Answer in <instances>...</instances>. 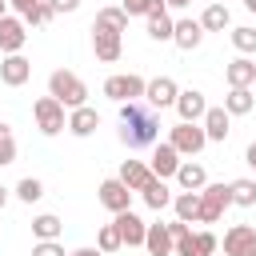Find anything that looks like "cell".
I'll return each mask as SVG.
<instances>
[{"instance_id": "1", "label": "cell", "mask_w": 256, "mask_h": 256, "mask_svg": "<svg viewBox=\"0 0 256 256\" xmlns=\"http://www.w3.org/2000/svg\"><path fill=\"white\" fill-rule=\"evenodd\" d=\"M120 124H124L120 128V140L128 148H148L160 136V116L152 108H144L140 100H124L120 104Z\"/></svg>"}, {"instance_id": "2", "label": "cell", "mask_w": 256, "mask_h": 256, "mask_svg": "<svg viewBox=\"0 0 256 256\" xmlns=\"http://www.w3.org/2000/svg\"><path fill=\"white\" fill-rule=\"evenodd\" d=\"M48 96H56L68 112L72 108H80V104H88V84L76 76V72H68V68H56L52 76H48Z\"/></svg>"}, {"instance_id": "3", "label": "cell", "mask_w": 256, "mask_h": 256, "mask_svg": "<svg viewBox=\"0 0 256 256\" xmlns=\"http://www.w3.org/2000/svg\"><path fill=\"white\" fill-rule=\"evenodd\" d=\"M68 108L56 100V96H40L36 104H32V116H36V128L44 132V136H56V132H64L68 128V116H64Z\"/></svg>"}, {"instance_id": "4", "label": "cell", "mask_w": 256, "mask_h": 256, "mask_svg": "<svg viewBox=\"0 0 256 256\" xmlns=\"http://www.w3.org/2000/svg\"><path fill=\"white\" fill-rule=\"evenodd\" d=\"M168 144H172L180 156H196V152H204L208 132H204V124H188V120H180V124L168 132Z\"/></svg>"}, {"instance_id": "5", "label": "cell", "mask_w": 256, "mask_h": 256, "mask_svg": "<svg viewBox=\"0 0 256 256\" xmlns=\"http://www.w3.org/2000/svg\"><path fill=\"white\" fill-rule=\"evenodd\" d=\"M228 204H232V188L228 184H204L200 188V224H216Z\"/></svg>"}, {"instance_id": "6", "label": "cell", "mask_w": 256, "mask_h": 256, "mask_svg": "<svg viewBox=\"0 0 256 256\" xmlns=\"http://www.w3.org/2000/svg\"><path fill=\"white\" fill-rule=\"evenodd\" d=\"M144 88H148V80H140L136 72H124V76H108V80H104V96L116 100V104H124V100H144Z\"/></svg>"}, {"instance_id": "7", "label": "cell", "mask_w": 256, "mask_h": 256, "mask_svg": "<svg viewBox=\"0 0 256 256\" xmlns=\"http://www.w3.org/2000/svg\"><path fill=\"white\" fill-rule=\"evenodd\" d=\"M96 196H100V204H104V208H108L112 216H116V212H128V208H132V188H128V184H124L120 176L104 180Z\"/></svg>"}, {"instance_id": "8", "label": "cell", "mask_w": 256, "mask_h": 256, "mask_svg": "<svg viewBox=\"0 0 256 256\" xmlns=\"http://www.w3.org/2000/svg\"><path fill=\"white\" fill-rule=\"evenodd\" d=\"M92 52H96L100 64H116L120 52H124L120 32H108V28H96V24H92Z\"/></svg>"}, {"instance_id": "9", "label": "cell", "mask_w": 256, "mask_h": 256, "mask_svg": "<svg viewBox=\"0 0 256 256\" xmlns=\"http://www.w3.org/2000/svg\"><path fill=\"white\" fill-rule=\"evenodd\" d=\"M176 96H180V88H176L172 76H156V80H148V88H144L148 108H176Z\"/></svg>"}, {"instance_id": "10", "label": "cell", "mask_w": 256, "mask_h": 256, "mask_svg": "<svg viewBox=\"0 0 256 256\" xmlns=\"http://www.w3.org/2000/svg\"><path fill=\"white\" fill-rule=\"evenodd\" d=\"M24 40H28V24H24V16H4V20H0V52L12 56V52L24 48Z\"/></svg>"}, {"instance_id": "11", "label": "cell", "mask_w": 256, "mask_h": 256, "mask_svg": "<svg viewBox=\"0 0 256 256\" xmlns=\"http://www.w3.org/2000/svg\"><path fill=\"white\" fill-rule=\"evenodd\" d=\"M116 228H120V240L128 244V248H144V236H148V224L128 208V212H116V220H112Z\"/></svg>"}, {"instance_id": "12", "label": "cell", "mask_w": 256, "mask_h": 256, "mask_svg": "<svg viewBox=\"0 0 256 256\" xmlns=\"http://www.w3.org/2000/svg\"><path fill=\"white\" fill-rule=\"evenodd\" d=\"M176 112H180V120H188V124H200V120H204V112H208V100H204V92H200V88H184V92L176 96Z\"/></svg>"}, {"instance_id": "13", "label": "cell", "mask_w": 256, "mask_h": 256, "mask_svg": "<svg viewBox=\"0 0 256 256\" xmlns=\"http://www.w3.org/2000/svg\"><path fill=\"white\" fill-rule=\"evenodd\" d=\"M180 164H184V160H180V152H176L168 140L152 148V164H148V168H152V176L168 180V176H176V168H180Z\"/></svg>"}, {"instance_id": "14", "label": "cell", "mask_w": 256, "mask_h": 256, "mask_svg": "<svg viewBox=\"0 0 256 256\" xmlns=\"http://www.w3.org/2000/svg\"><path fill=\"white\" fill-rule=\"evenodd\" d=\"M28 76H32V64H28L20 52H12V56H4V60H0V80H4L8 88L28 84Z\"/></svg>"}, {"instance_id": "15", "label": "cell", "mask_w": 256, "mask_h": 256, "mask_svg": "<svg viewBox=\"0 0 256 256\" xmlns=\"http://www.w3.org/2000/svg\"><path fill=\"white\" fill-rule=\"evenodd\" d=\"M144 248H148V256H172V252H176V240H172V228H168V224H148V236H144Z\"/></svg>"}, {"instance_id": "16", "label": "cell", "mask_w": 256, "mask_h": 256, "mask_svg": "<svg viewBox=\"0 0 256 256\" xmlns=\"http://www.w3.org/2000/svg\"><path fill=\"white\" fill-rule=\"evenodd\" d=\"M200 40H204V24L200 20H176V32H172V44L176 48H184V52H192V48H200Z\"/></svg>"}, {"instance_id": "17", "label": "cell", "mask_w": 256, "mask_h": 256, "mask_svg": "<svg viewBox=\"0 0 256 256\" xmlns=\"http://www.w3.org/2000/svg\"><path fill=\"white\" fill-rule=\"evenodd\" d=\"M224 80H228V88H248V84H256V60L236 56V60L224 68Z\"/></svg>"}, {"instance_id": "18", "label": "cell", "mask_w": 256, "mask_h": 256, "mask_svg": "<svg viewBox=\"0 0 256 256\" xmlns=\"http://www.w3.org/2000/svg\"><path fill=\"white\" fill-rule=\"evenodd\" d=\"M96 128H100V112H96V108L80 104V108L68 112V132H72V136H92Z\"/></svg>"}, {"instance_id": "19", "label": "cell", "mask_w": 256, "mask_h": 256, "mask_svg": "<svg viewBox=\"0 0 256 256\" xmlns=\"http://www.w3.org/2000/svg\"><path fill=\"white\" fill-rule=\"evenodd\" d=\"M200 124H204L208 140H220V144H224V140H228V132H232V112H228V108H208Z\"/></svg>"}, {"instance_id": "20", "label": "cell", "mask_w": 256, "mask_h": 256, "mask_svg": "<svg viewBox=\"0 0 256 256\" xmlns=\"http://www.w3.org/2000/svg\"><path fill=\"white\" fill-rule=\"evenodd\" d=\"M120 180H124L132 192H144L156 176H152V168H148L144 160H124V164H120Z\"/></svg>"}, {"instance_id": "21", "label": "cell", "mask_w": 256, "mask_h": 256, "mask_svg": "<svg viewBox=\"0 0 256 256\" xmlns=\"http://www.w3.org/2000/svg\"><path fill=\"white\" fill-rule=\"evenodd\" d=\"M248 244H256V228H252V224H232V228L224 232V252H228V256H240Z\"/></svg>"}, {"instance_id": "22", "label": "cell", "mask_w": 256, "mask_h": 256, "mask_svg": "<svg viewBox=\"0 0 256 256\" xmlns=\"http://www.w3.org/2000/svg\"><path fill=\"white\" fill-rule=\"evenodd\" d=\"M176 180H180V188H184V192H200V188L208 184V172H204V164L184 160V164L176 168Z\"/></svg>"}, {"instance_id": "23", "label": "cell", "mask_w": 256, "mask_h": 256, "mask_svg": "<svg viewBox=\"0 0 256 256\" xmlns=\"http://www.w3.org/2000/svg\"><path fill=\"white\" fill-rule=\"evenodd\" d=\"M172 208H176V220H184V224L200 220V192H180V196H172Z\"/></svg>"}, {"instance_id": "24", "label": "cell", "mask_w": 256, "mask_h": 256, "mask_svg": "<svg viewBox=\"0 0 256 256\" xmlns=\"http://www.w3.org/2000/svg\"><path fill=\"white\" fill-rule=\"evenodd\" d=\"M172 32H176V20L168 16V8H156L148 16V36L152 40H172Z\"/></svg>"}, {"instance_id": "25", "label": "cell", "mask_w": 256, "mask_h": 256, "mask_svg": "<svg viewBox=\"0 0 256 256\" xmlns=\"http://www.w3.org/2000/svg\"><path fill=\"white\" fill-rule=\"evenodd\" d=\"M224 108H228L232 116H248V112L256 108V96H252V88H232V92L224 96Z\"/></svg>"}, {"instance_id": "26", "label": "cell", "mask_w": 256, "mask_h": 256, "mask_svg": "<svg viewBox=\"0 0 256 256\" xmlns=\"http://www.w3.org/2000/svg\"><path fill=\"white\" fill-rule=\"evenodd\" d=\"M200 24H204V32H224V28L232 24V12H228L224 4H208L204 16H200Z\"/></svg>"}, {"instance_id": "27", "label": "cell", "mask_w": 256, "mask_h": 256, "mask_svg": "<svg viewBox=\"0 0 256 256\" xmlns=\"http://www.w3.org/2000/svg\"><path fill=\"white\" fill-rule=\"evenodd\" d=\"M140 196H144V204H148L152 212H160V208H168V204H172V192H168V184H164L160 176H156V180H152Z\"/></svg>"}, {"instance_id": "28", "label": "cell", "mask_w": 256, "mask_h": 256, "mask_svg": "<svg viewBox=\"0 0 256 256\" xmlns=\"http://www.w3.org/2000/svg\"><path fill=\"white\" fill-rule=\"evenodd\" d=\"M96 28L124 32V28H128V12H124V8H100V12H96Z\"/></svg>"}, {"instance_id": "29", "label": "cell", "mask_w": 256, "mask_h": 256, "mask_svg": "<svg viewBox=\"0 0 256 256\" xmlns=\"http://www.w3.org/2000/svg\"><path fill=\"white\" fill-rule=\"evenodd\" d=\"M60 216H52V212H40L36 220H32V232H36V240H56L60 236Z\"/></svg>"}, {"instance_id": "30", "label": "cell", "mask_w": 256, "mask_h": 256, "mask_svg": "<svg viewBox=\"0 0 256 256\" xmlns=\"http://www.w3.org/2000/svg\"><path fill=\"white\" fill-rule=\"evenodd\" d=\"M228 188H232V204H240V208H252L256 204V180L244 176V180H232Z\"/></svg>"}, {"instance_id": "31", "label": "cell", "mask_w": 256, "mask_h": 256, "mask_svg": "<svg viewBox=\"0 0 256 256\" xmlns=\"http://www.w3.org/2000/svg\"><path fill=\"white\" fill-rule=\"evenodd\" d=\"M96 248L108 256V252H116V248H124V240H120V228L116 224H104L100 232H96Z\"/></svg>"}, {"instance_id": "32", "label": "cell", "mask_w": 256, "mask_h": 256, "mask_svg": "<svg viewBox=\"0 0 256 256\" xmlns=\"http://www.w3.org/2000/svg\"><path fill=\"white\" fill-rule=\"evenodd\" d=\"M232 44H236V52H244V56H252V52H256V28H248V24H240V28H232Z\"/></svg>"}, {"instance_id": "33", "label": "cell", "mask_w": 256, "mask_h": 256, "mask_svg": "<svg viewBox=\"0 0 256 256\" xmlns=\"http://www.w3.org/2000/svg\"><path fill=\"white\" fill-rule=\"evenodd\" d=\"M16 196H20V200H24V204H36V200H40V196H44V184H40V180H36V176H24V180H20V184H16Z\"/></svg>"}, {"instance_id": "34", "label": "cell", "mask_w": 256, "mask_h": 256, "mask_svg": "<svg viewBox=\"0 0 256 256\" xmlns=\"http://www.w3.org/2000/svg\"><path fill=\"white\" fill-rule=\"evenodd\" d=\"M120 8H124L128 16H152L156 8H168V4H164V0H124Z\"/></svg>"}, {"instance_id": "35", "label": "cell", "mask_w": 256, "mask_h": 256, "mask_svg": "<svg viewBox=\"0 0 256 256\" xmlns=\"http://www.w3.org/2000/svg\"><path fill=\"white\" fill-rule=\"evenodd\" d=\"M12 160H16V140H12V128L0 124V168L12 164Z\"/></svg>"}, {"instance_id": "36", "label": "cell", "mask_w": 256, "mask_h": 256, "mask_svg": "<svg viewBox=\"0 0 256 256\" xmlns=\"http://www.w3.org/2000/svg\"><path fill=\"white\" fill-rule=\"evenodd\" d=\"M32 256H64V244L60 240H36Z\"/></svg>"}, {"instance_id": "37", "label": "cell", "mask_w": 256, "mask_h": 256, "mask_svg": "<svg viewBox=\"0 0 256 256\" xmlns=\"http://www.w3.org/2000/svg\"><path fill=\"white\" fill-rule=\"evenodd\" d=\"M8 4H12V8L20 12V16H28V12H32V8L40 4V0H8Z\"/></svg>"}, {"instance_id": "38", "label": "cell", "mask_w": 256, "mask_h": 256, "mask_svg": "<svg viewBox=\"0 0 256 256\" xmlns=\"http://www.w3.org/2000/svg\"><path fill=\"white\" fill-rule=\"evenodd\" d=\"M56 4V12H76L80 8V0H52Z\"/></svg>"}, {"instance_id": "39", "label": "cell", "mask_w": 256, "mask_h": 256, "mask_svg": "<svg viewBox=\"0 0 256 256\" xmlns=\"http://www.w3.org/2000/svg\"><path fill=\"white\" fill-rule=\"evenodd\" d=\"M68 256H104L100 248H76V252H68Z\"/></svg>"}, {"instance_id": "40", "label": "cell", "mask_w": 256, "mask_h": 256, "mask_svg": "<svg viewBox=\"0 0 256 256\" xmlns=\"http://www.w3.org/2000/svg\"><path fill=\"white\" fill-rule=\"evenodd\" d=\"M244 160H248V164H252V168H256V140H252V144H248V152H244Z\"/></svg>"}, {"instance_id": "41", "label": "cell", "mask_w": 256, "mask_h": 256, "mask_svg": "<svg viewBox=\"0 0 256 256\" xmlns=\"http://www.w3.org/2000/svg\"><path fill=\"white\" fill-rule=\"evenodd\" d=\"M164 4H168V8H188L192 0H164Z\"/></svg>"}, {"instance_id": "42", "label": "cell", "mask_w": 256, "mask_h": 256, "mask_svg": "<svg viewBox=\"0 0 256 256\" xmlns=\"http://www.w3.org/2000/svg\"><path fill=\"white\" fill-rule=\"evenodd\" d=\"M4 16H8V0H0V20H4Z\"/></svg>"}, {"instance_id": "43", "label": "cell", "mask_w": 256, "mask_h": 256, "mask_svg": "<svg viewBox=\"0 0 256 256\" xmlns=\"http://www.w3.org/2000/svg\"><path fill=\"white\" fill-rule=\"evenodd\" d=\"M240 256H256V244H248V248H244V252H240Z\"/></svg>"}, {"instance_id": "44", "label": "cell", "mask_w": 256, "mask_h": 256, "mask_svg": "<svg viewBox=\"0 0 256 256\" xmlns=\"http://www.w3.org/2000/svg\"><path fill=\"white\" fill-rule=\"evenodd\" d=\"M4 200H8V188H4V184H0V208H4Z\"/></svg>"}, {"instance_id": "45", "label": "cell", "mask_w": 256, "mask_h": 256, "mask_svg": "<svg viewBox=\"0 0 256 256\" xmlns=\"http://www.w3.org/2000/svg\"><path fill=\"white\" fill-rule=\"evenodd\" d=\"M244 8H248V12H256V0H244Z\"/></svg>"}]
</instances>
